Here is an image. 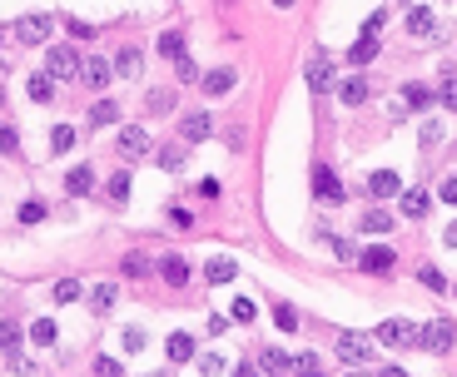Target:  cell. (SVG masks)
Instances as JSON below:
<instances>
[{
	"label": "cell",
	"mask_w": 457,
	"mask_h": 377,
	"mask_svg": "<svg viewBox=\"0 0 457 377\" xmlns=\"http://www.w3.org/2000/svg\"><path fill=\"white\" fill-rule=\"evenodd\" d=\"M333 353H338V363H348V368H368V363H373V338H363V333H338Z\"/></svg>",
	"instance_id": "1"
},
{
	"label": "cell",
	"mask_w": 457,
	"mask_h": 377,
	"mask_svg": "<svg viewBox=\"0 0 457 377\" xmlns=\"http://www.w3.org/2000/svg\"><path fill=\"white\" fill-rule=\"evenodd\" d=\"M457 343V328L448 318H433V323H423V333H418V348H428V353H453Z\"/></svg>",
	"instance_id": "2"
},
{
	"label": "cell",
	"mask_w": 457,
	"mask_h": 377,
	"mask_svg": "<svg viewBox=\"0 0 457 377\" xmlns=\"http://www.w3.org/2000/svg\"><path fill=\"white\" fill-rule=\"evenodd\" d=\"M383 348H418V328L408 323V318H388V323H378V333H373Z\"/></svg>",
	"instance_id": "3"
},
{
	"label": "cell",
	"mask_w": 457,
	"mask_h": 377,
	"mask_svg": "<svg viewBox=\"0 0 457 377\" xmlns=\"http://www.w3.org/2000/svg\"><path fill=\"white\" fill-rule=\"evenodd\" d=\"M80 50H70V45H60V50H45V75H55V80H75L80 75Z\"/></svg>",
	"instance_id": "4"
},
{
	"label": "cell",
	"mask_w": 457,
	"mask_h": 377,
	"mask_svg": "<svg viewBox=\"0 0 457 377\" xmlns=\"http://www.w3.org/2000/svg\"><path fill=\"white\" fill-rule=\"evenodd\" d=\"M50 30H55V20H50V15H20V20H15L20 45H45V40H50Z\"/></svg>",
	"instance_id": "5"
},
{
	"label": "cell",
	"mask_w": 457,
	"mask_h": 377,
	"mask_svg": "<svg viewBox=\"0 0 457 377\" xmlns=\"http://www.w3.org/2000/svg\"><path fill=\"white\" fill-rule=\"evenodd\" d=\"M303 80H308V90H313V94H328V90H333V60H328V55L318 50V55L308 60Z\"/></svg>",
	"instance_id": "6"
},
{
	"label": "cell",
	"mask_w": 457,
	"mask_h": 377,
	"mask_svg": "<svg viewBox=\"0 0 457 377\" xmlns=\"http://www.w3.org/2000/svg\"><path fill=\"white\" fill-rule=\"evenodd\" d=\"M149 149H154V139H149V129H144V124L119 129V154H124V159H139V154H149Z\"/></svg>",
	"instance_id": "7"
},
{
	"label": "cell",
	"mask_w": 457,
	"mask_h": 377,
	"mask_svg": "<svg viewBox=\"0 0 457 377\" xmlns=\"http://www.w3.org/2000/svg\"><path fill=\"white\" fill-rule=\"evenodd\" d=\"M80 75H85V85H90V90H105V85H110V80L119 75V70H114V65L105 60V55H90V60L80 65Z\"/></svg>",
	"instance_id": "8"
},
{
	"label": "cell",
	"mask_w": 457,
	"mask_h": 377,
	"mask_svg": "<svg viewBox=\"0 0 457 377\" xmlns=\"http://www.w3.org/2000/svg\"><path fill=\"white\" fill-rule=\"evenodd\" d=\"M313 193L328 198V203H343V184H338V174H333L328 164H313Z\"/></svg>",
	"instance_id": "9"
},
{
	"label": "cell",
	"mask_w": 457,
	"mask_h": 377,
	"mask_svg": "<svg viewBox=\"0 0 457 377\" xmlns=\"http://www.w3.org/2000/svg\"><path fill=\"white\" fill-rule=\"evenodd\" d=\"M209 134H214V119H209V114H199V109L184 114V129H179L184 144H199V139H209Z\"/></svg>",
	"instance_id": "10"
},
{
	"label": "cell",
	"mask_w": 457,
	"mask_h": 377,
	"mask_svg": "<svg viewBox=\"0 0 457 377\" xmlns=\"http://www.w3.org/2000/svg\"><path fill=\"white\" fill-rule=\"evenodd\" d=\"M368 193H373V198H393V193H403V179H398L393 169H373V174H368Z\"/></svg>",
	"instance_id": "11"
},
{
	"label": "cell",
	"mask_w": 457,
	"mask_h": 377,
	"mask_svg": "<svg viewBox=\"0 0 457 377\" xmlns=\"http://www.w3.org/2000/svg\"><path fill=\"white\" fill-rule=\"evenodd\" d=\"M233 273H238V263H233V258H224V253H214V258L204 263V278L214 283V288H224V283H233Z\"/></svg>",
	"instance_id": "12"
},
{
	"label": "cell",
	"mask_w": 457,
	"mask_h": 377,
	"mask_svg": "<svg viewBox=\"0 0 457 377\" xmlns=\"http://www.w3.org/2000/svg\"><path fill=\"white\" fill-rule=\"evenodd\" d=\"M233 80H238V75H233L228 65H219V70H209L199 85H204V94H228V90H233Z\"/></svg>",
	"instance_id": "13"
},
{
	"label": "cell",
	"mask_w": 457,
	"mask_h": 377,
	"mask_svg": "<svg viewBox=\"0 0 457 377\" xmlns=\"http://www.w3.org/2000/svg\"><path fill=\"white\" fill-rule=\"evenodd\" d=\"M159 273H164V283H169V288H184V283H189V263H184L179 253H169V258L159 263Z\"/></svg>",
	"instance_id": "14"
},
{
	"label": "cell",
	"mask_w": 457,
	"mask_h": 377,
	"mask_svg": "<svg viewBox=\"0 0 457 377\" xmlns=\"http://www.w3.org/2000/svg\"><path fill=\"white\" fill-rule=\"evenodd\" d=\"M90 188H95V169H90V164H80V169H70V174H65V193H75V198H80V193H90Z\"/></svg>",
	"instance_id": "15"
},
{
	"label": "cell",
	"mask_w": 457,
	"mask_h": 377,
	"mask_svg": "<svg viewBox=\"0 0 457 377\" xmlns=\"http://www.w3.org/2000/svg\"><path fill=\"white\" fill-rule=\"evenodd\" d=\"M428 208H433L428 188H408V193H403V213H408V218H428Z\"/></svg>",
	"instance_id": "16"
},
{
	"label": "cell",
	"mask_w": 457,
	"mask_h": 377,
	"mask_svg": "<svg viewBox=\"0 0 457 377\" xmlns=\"http://www.w3.org/2000/svg\"><path fill=\"white\" fill-rule=\"evenodd\" d=\"M358 263H363L368 273H388L398 258H393V248H368V253H358Z\"/></svg>",
	"instance_id": "17"
},
{
	"label": "cell",
	"mask_w": 457,
	"mask_h": 377,
	"mask_svg": "<svg viewBox=\"0 0 457 377\" xmlns=\"http://www.w3.org/2000/svg\"><path fill=\"white\" fill-rule=\"evenodd\" d=\"M90 124H95V129L119 124V104H114V99H95V104H90Z\"/></svg>",
	"instance_id": "18"
},
{
	"label": "cell",
	"mask_w": 457,
	"mask_h": 377,
	"mask_svg": "<svg viewBox=\"0 0 457 377\" xmlns=\"http://www.w3.org/2000/svg\"><path fill=\"white\" fill-rule=\"evenodd\" d=\"M358 228H363V233H393V213H383V208H368V213L358 218Z\"/></svg>",
	"instance_id": "19"
},
{
	"label": "cell",
	"mask_w": 457,
	"mask_h": 377,
	"mask_svg": "<svg viewBox=\"0 0 457 377\" xmlns=\"http://www.w3.org/2000/svg\"><path fill=\"white\" fill-rule=\"evenodd\" d=\"M164 353H169V363H189V358H194V338H189V333H174V338L164 343Z\"/></svg>",
	"instance_id": "20"
},
{
	"label": "cell",
	"mask_w": 457,
	"mask_h": 377,
	"mask_svg": "<svg viewBox=\"0 0 457 377\" xmlns=\"http://www.w3.org/2000/svg\"><path fill=\"white\" fill-rule=\"evenodd\" d=\"M258 368H263V377H283V373H288V368H293V363H288V358H283L278 348H263V358H258Z\"/></svg>",
	"instance_id": "21"
},
{
	"label": "cell",
	"mask_w": 457,
	"mask_h": 377,
	"mask_svg": "<svg viewBox=\"0 0 457 377\" xmlns=\"http://www.w3.org/2000/svg\"><path fill=\"white\" fill-rule=\"evenodd\" d=\"M25 90H30L35 104H50V99H55V75H30V85H25Z\"/></svg>",
	"instance_id": "22"
},
{
	"label": "cell",
	"mask_w": 457,
	"mask_h": 377,
	"mask_svg": "<svg viewBox=\"0 0 457 377\" xmlns=\"http://www.w3.org/2000/svg\"><path fill=\"white\" fill-rule=\"evenodd\" d=\"M438 94L428 90V85H403V109H428Z\"/></svg>",
	"instance_id": "23"
},
{
	"label": "cell",
	"mask_w": 457,
	"mask_h": 377,
	"mask_svg": "<svg viewBox=\"0 0 457 377\" xmlns=\"http://www.w3.org/2000/svg\"><path fill=\"white\" fill-rule=\"evenodd\" d=\"M438 30V20H433V10L428 5H418L413 15H408V35H433Z\"/></svg>",
	"instance_id": "24"
},
{
	"label": "cell",
	"mask_w": 457,
	"mask_h": 377,
	"mask_svg": "<svg viewBox=\"0 0 457 377\" xmlns=\"http://www.w3.org/2000/svg\"><path fill=\"white\" fill-rule=\"evenodd\" d=\"M373 55H378V35H358V40H353V50H348V60H353V65H368Z\"/></svg>",
	"instance_id": "25"
},
{
	"label": "cell",
	"mask_w": 457,
	"mask_h": 377,
	"mask_svg": "<svg viewBox=\"0 0 457 377\" xmlns=\"http://www.w3.org/2000/svg\"><path fill=\"white\" fill-rule=\"evenodd\" d=\"M159 55H164V60H179V55H184V30H164V35H159Z\"/></svg>",
	"instance_id": "26"
},
{
	"label": "cell",
	"mask_w": 457,
	"mask_h": 377,
	"mask_svg": "<svg viewBox=\"0 0 457 377\" xmlns=\"http://www.w3.org/2000/svg\"><path fill=\"white\" fill-rule=\"evenodd\" d=\"M338 94H343V104H363V99H368V80L353 75V80H343V85H338Z\"/></svg>",
	"instance_id": "27"
},
{
	"label": "cell",
	"mask_w": 457,
	"mask_h": 377,
	"mask_svg": "<svg viewBox=\"0 0 457 377\" xmlns=\"http://www.w3.org/2000/svg\"><path fill=\"white\" fill-rule=\"evenodd\" d=\"M144 109H149V114H169V109H174V90H149L144 94Z\"/></svg>",
	"instance_id": "28"
},
{
	"label": "cell",
	"mask_w": 457,
	"mask_h": 377,
	"mask_svg": "<svg viewBox=\"0 0 457 377\" xmlns=\"http://www.w3.org/2000/svg\"><path fill=\"white\" fill-rule=\"evenodd\" d=\"M114 298H119V288H114V283H100V288L90 293V308H95V313H110Z\"/></svg>",
	"instance_id": "29"
},
{
	"label": "cell",
	"mask_w": 457,
	"mask_h": 377,
	"mask_svg": "<svg viewBox=\"0 0 457 377\" xmlns=\"http://www.w3.org/2000/svg\"><path fill=\"white\" fill-rule=\"evenodd\" d=\"M114 70H119V75H129V80H134V75H139V70H144V60H139V50H134V45H129V50H119V60H114Z\"/></svg>",
	"instance_id": "30"
},
{
	"label": "cell",
	"mask_w": 457,
	"mask_h": 377,
	"mask_svg": "<svg viewBox=\"0 0 457 377\" xmlns=\"http://www.w3.org/2000/svg\"><path fill=\"white\" fill-rule=\"evenodd\" d=\"M273 323H278V333H298V308L293 303H278L273 308Z\"/></svg>",
	"instance_id": "31"
},
{
	"label": "cell",
	"mask_w": 457,
	"mask_h": 377,
	"mask_svg": "<svg viewBox=\"0 0 457 377\" xmlns=\"http://www.w3.org/2000/svg\"><path fill=\"white\" fill-rule=\"evenodd\" d=\"M184 149H189L184 139H179V144H164V149H159V169H179V164H184Z\"/></svg>",
	"instance_id": "32"
},
{
	"label": "cell",
	"mask_w": 457,
	"mask_h": 377,
	"mask_svg": "<svg viewBox=\"0 0 457 377\" xmlns=\"http://www.w3.org/2000/svg\"><path fill=\"white\" fill-rule=\"evenodd\" d=\"M30 338H35L40 348H55V323H50V318H35V323H30Z\"/></svg>",
	"instance_id": "33"
},
{
	"label": "cell",
	"mask_w": 457,
	"mask_h": 377,
	"mask_svg": "<svg viewBox=\"0 0 457 377\" xmlns=\"http://www.w3.org/2000/svg\"><path fill=\"white\" fill-rule=\"evenodd\" d=\"M418 283H423V288H433V293H448V278H443L433 263H423V268H418Z\"/></svg>",
	"instance_id": "34"
},
{
	"label": "cell",
	"mask_w": 457,
	"mask_h": 377,
	"mask_svg": "<svg viewBox=\"0 0 457 377\" xmlns=\"http://www.w3.org/2000/svg\"><path fill=\"white\" fill-rule=\"evenodd\" d=\"M438 99H443L448 109H457V75H453V70H443V85H438Z\"/></svg>",
	"instance_id": "35"
},
{
	"label": "cell",
	"mask_w": 457,
	"mask_h": 377,
	"mask_svg": "<svg viewBox=\"0 0 457 377\" xmlns=\"http://www.w3.org/2000/svg\"><path fill=\"white\" fill-rule=\"evenodd\" d=\"M174 75H179L184 85H194V80H204V75H199V65H194L189 55H179V60H174Z\"/></svg>",
	"instance_id": "36"
},
{
	"label": "cell",
	"mask_w": 457,
	"mask_h": 377,
	"mask_svg": "<svg viewBox=\"0 0 457 377\" xmlns=\"http://www.w3.org/2000/svg\"><path fill=\"white\" fill-rule=\"evenodd\" d=\"M50 144H55V154H65V149H75V129H70V124H55V134H50Z\"/></svg>",
	"instance_id": "37"
},
{
	"label": "cell",
	"mask_w": 457,
	"mask_h": 377,
	"mask_svg": "<svg viewBox=\"0 0 457 377\" xmlns=\"http://www.w3.org/2000/svg\"><path fill=\"white\" fill-rule=\"evenodd\" d=\"M0 348H5V358L20 353V328H15V323H0Z\"/></svg>",
	"instance_id": "38"
},
{
	"label": "cell",
	"mask_w": 457,
	"mask_h": 377,
	"mask_svg": "<svg viewBox=\"0 0 457 377\" xmlns=\"http://www.w3.org/2000/svg\"><path fill=\"white\" fill-rule=\"evenodd\" d=\"M40 218H45V203L40 198H25L20 203V223H40Z\"/></svg>",
	"instance_id": "39"
},
{
	"label": "cell",
	"mask_w": 457,
	"mask_h": 377,
	"mask_svg": "<svg viewBox=\"0 0 457 377\" xmlns=\"http://www.w3.org/2000/svg\"><path fill=\"white\" fill-rule=\"evenodd\" d=\"M75 298H80V283H75V278L55 283V303H75Z\"/></svg>",
	"instance_id": "40"
},
{
	"label": "cell",
	"mask_w": 457,
	"mask_h": 377,
	"mask_svg": "<svg viewBox=\"0 0 457 377\" xmlns=\"http://www.w3.org/2000/svg\"><path fill=\"white\" fill-rule=\"evenodd\" d=\"M10 373H15V377H35L40 368H35V363H30L25 353H10Z\"/></svg>",
	"instance_id": "41"
},
{
	"label": "cell",
	"mask_w": 457,
	"mask_h": 377,
	"mask_svg": "<svg viewBox=\"0 0 457 377\" xmlns=\"http://www.w3.org/2000/svg\"><path fill=\"white\" fill-rule=\"evenodd\" d=\"M124 273H129V278L149 273V258H144V253H124Z\"/></svg>",
	"instance_id": "42"
},
{
	"label": "cell",
	"mask_w": 457,
	"mask_h": 377,
	"mask_svg": "<svg viewBox=\"0 0 457 377\" xmlns=\"http://www.w3.org/2000/svg\"><path fill=\"white\" fill-rule=\"evenodd\" d=\"M253 318H258V308L248 298H233V323H253Z\"/></svg>",
	"instance_id": "43"
},
{
	"label": "cell",
	"mask_w": 457,
	"mask_h": 377,
	"mask_svg": "<svg viewBox=\"0 0 457 377\" xmlns=\"http://www.w3.org/2000/svg\"><path fill=\"white\" fill-rule=\"evenodd\" d=\"M110 198H114V203H124V198H129V174H124V169L110 179Z\"/></svg>",
	"instance_id": "44"
},
{
	"label": "cell",
	"mask_w": 457,
	"mask_h": 377,
	"mask_svg": "<svg viewBox=\"0 0 457 377\" xmlns=\"http://www.w3.org/2000/svg\"><path fill=\"white\" fill-rule=\"evenodd\" d=\"M144 343H149V338H144L139 328H124V353H144Z\"/></svg>",
	"instance_id": "45"
},
{
	"label": "cell",
	"mask_w": 457,
	"mask_h": 377,
	"mask_svg": "<svg viewBox=\"0 0 457 377\" xmlns=\"http://www.w3.org/2000/svg\"><path fill=\"white\" fill-rule=\"evenodd\" d=\"M15 149H20V134L10 124H0V154H15Z\"/></svg>",
	"instance_id": "46"
},
{
	"label": "cell",
	"mask_w": 457,
	"mask_h": 377,
	"mask_svg": "<svg viewBox=\"0 0 457 377\" xmlns=\"http://www.w3.org/2000/svg\"><path fill=\"white\" fill-rule=\"evenodd\" d=\"M119 373H124V368H119L114 358H105V353L95 358V377H119Z\"/></svg>",
	"instance_id": "47"
},
{
	"label": "cell",
	"mask_w": 457,
	"mask_h": 377,
	"mask_svg": "<svg viewBox=\"0 0 457 377\" xmlns=\"http://www.w3.org/2000/svg\"><path fill=\"white\" fill-rule=\"evenodd\" d=\"M328 243H333V253H338L343 263H358V248H353L348 238H328Z\"/></svg>",
	"instance_id": "48"
},
{
	"label": "cell",
	"mask_w": 457,
	"mask_h": 377,
	"mask_svg": "<svg viewBox=\"0 0 457 377\" xmlns=\"http://www.w3.org/2000/svg\"><path fill=\"white\" fill-rule=\"evenodd\" d=\"M438 139H443V124H438V119H428V124H423V144H428V149H433V144H438Z\"/></svg>",
	"instance_id": "49"
},
{
	"label": "cell",
	"mask_w": 457,
	"mask_h": 377,
	"mask_svg": "<svg viewBox=\"0 0 457 377\" xmlns=\"http://www.w3.org/2000/svg\"><path fill=\"white\" fill-rule=\"evenodd\" d=\"M199 368H204V377H219V373H224V358H219V353H209Z\"/></svg>",
	"instance_id": "50"
},
{
	"label": "cell",
	"mask_w": 457,
	"mask_h": 377,
	"mask_svg": "<svg viewBox=\"0 0 457 377\" xmlns=\"http://www.w3.org/2000/svg\"><path fill=\"white\" fill-rule=\"evenodd\" d=\"M65 30H70V35H75V40H90V35H95V30H90V25H85V20H65Z\"/></svg>",
	"instance_id": "51"
},
{
	"label": "cell",
	"mask_w": 457,
	"mask_h": 377,
	"mask_svg": "<svg viewBox=\"0 0 457 377\" xmlns=\"http://www.w3.org/2000/svg\"><path fill=\"white\" fill-rule=\"evenodd\" d=\"M293 368H298V373H318V358H313V353H303V358H293Z\"/></svg>",
	"instance_id": "52"
},
{
	"label": "cell",
	"mask_w": 457,
	"mask_h": 377,
	"mask_svg": "<svg viewBox=\"0 0 457 377\" xmlns=\"http://www.w3.org/2000/svg\"><path fill=\"white\" fill-rule=\"evenodd\" d=\"M378 30H383V10H373V15H368V25H363V35H378Z\"/></svg>",
	"instance_id": "53"
},
{
	"label": "cell",
	"mask_w": 457,
	"mask_h": 377,
	"mask_svg": "<svg viewBox=\"0 0 457 377\" xmlns=\"http://www.w3.org/2000/svg\"><path fill=\"white\" fill-rule=\"evenodd\" d=\"M443 203H457V174H453V179H443Z\"/></svg>",
	"instance_id": "54"
},
{
	"label": "cell",
	"mask_w": 457,
	"mask_h": 377,
	"mask_svg": "<svg viewBox=\"0 0 457 377\" xmlns=\"http://www.w3.org/2000/svg\"><path fill=\"white\" fill-rule=\"evenodd\" d=\"M443 243H448V248H457V223H448V233H443Z\"/></svg>",
	"instance_id": "55"
},
{
	"label": "cell",
	"mask_w": 457,
	"mask_h": 377,
	"mask_svg": "<svg viewBox=\"0 0 457 377\" xmlns=\"http://www.w3.org/2000/svg\"><path fill=\"white\" fill-rule=\"evenodd\" d=\"M378 377H408V373H403V368H383Z\"/></svg>",
	"instance_id": "56"
},
{
	"label": "cell",
	"mask_w": 457,
	"mask_h": 377,
	"mask_svg": "<svg viewBox=\"0 0 457 377\" xmlns=\"http://www.w3.org/2000/svg\"><path fill=\"white\" fill-rule=\"evenodd\" d=\"M233 377H258V373H253V368H238V373H233Z\"/></svg>",
	"instance_id": "57"
},
{
	"label": "cell",
	"mask_w": 457,
	"mask_h": 377,
	"mask_svg": "<svg viewBox=\"0 0 457 377\" xmlns=\"http://www.w3.org/2000/svg\"><path fill=\"white\" fill-rule=\"evenodd\" d=\"M298 377H323V373H298Z\"/></svg>",
	"instance_id": "58"
},
{
	"label": "cell",
	"mask_w": 457,
	"mask_h": 377,
	"mask_svg": "<svg viewBox=\"0 0 457 377\" xmlns=\"http://www.w3.org/2000/svg\"><path fill=\"white\" fill-rule=\"evenodd\" d=\"M348 377H368V373H348Z\"/></svg>",
	"instance_id": "59"
},
{
	"label": "cell",
	"mask_w": 457,
	"mask_h": 377,
	"mask_svg": "<svg viewBox=\"0 0 457 377\" xmlns=\"http://www.w3.org/2000/svg\"><path fill=\"white\" fill-rule=\"evenodd\" d=\"M0 104H5V90H0Z\"/></svg>",
	"instance_id": "60"
},
{
	"label": "cell",
	"mask_w": 457,
	"mask_h": 377,
	"mask_svg": "<svg viewBox=\"0 0 457 377\" xmlns=\"http://www.w3.org/2000/svg\"><path fill=\"white\" fill-rule=\"evenodd\" d=\"M453 293H457V288H453Z\"/></svg>",
	"instance_id": "61"
}]
</instances>
